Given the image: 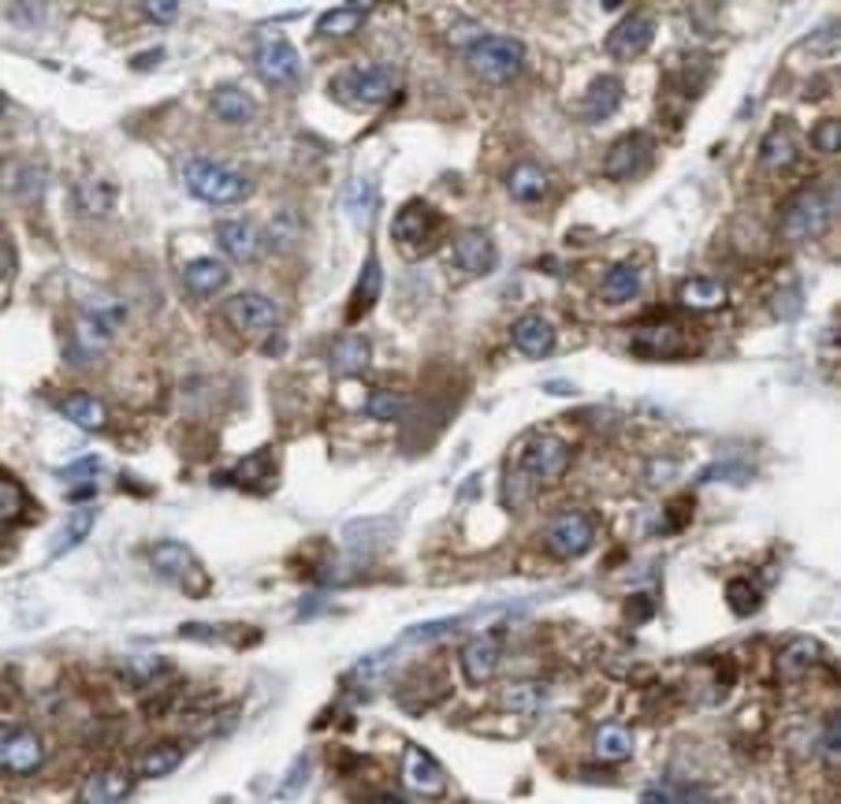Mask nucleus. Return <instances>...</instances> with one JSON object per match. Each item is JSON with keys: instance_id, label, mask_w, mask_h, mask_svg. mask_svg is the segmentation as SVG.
<instances>
[{"instance_id": "12", "label": "nucleus", "mask_w": 841, "mask_h": 804, "mask_svg": "<svg viewBox=\"0 0 841 804\" xmlns=\"http://www.w3.org/2000/svg\"><path fill=\"white\" fill-rule=\"evenodd\" d=\"M401 782L410 793L420 799L439 800L447 793L443 767L424 746L405 745L401 761Z\"/></svg>"}, {"instance_id": "50", "label": "nucleus", "mask_w": 841, "mask_h": 804, "mask_svg": "<svg viewBox=\"0 0 841 804\" xmlns=\"http://www.w3.org/2000/svg\"><path fill=\"white\" fill-rule=\"evenodd\" d=\"M460 623L459 617H446L431 619V621L420 622L410 625L403 632V639L408 643H430L433 640L440 639L452 632Z\"/></svg>"}, {"instance_id": "34", "label": "nucleus", "mask_w": 841, "mask_h": 804, "mask_svg": "<svg viewBox=\"0 0 841 804\" xmlns=\"http://www.w3.org/2000/svg\"><path fill=\"white\" fill-rule=\"evenodd\" d=\"M509 194L516 202L537 204L549 191V180L541 166L531 161H522L512 166L506 180Z\"/></svg>"}, {"instance_id": "52", "label": "nucleus", "mask_w": 841, "mask_h": 804, "mask_svg": "<svg viewBox=\"0 0 841 804\" xmlns=\"http://www.w3.org/2000/svg\"><path fill=\"white\" fill-rule=\"evenodd\" d=\"M655 615H657V605L647 593H634L625 597L623 618L633 628L652 622Z\"/></svg>"}, {"instance_id": "4", "label": "nucleus", "mask_w": 841, "mask_h": 804, "mask_svg": "<svg viewBox=\"0 0 841 804\" xmlns=\"http://www.w3.org/2000/svg\"><path fill=\"white\" fill-rule=\"evenodd\" d=\"M183 180L192 196L216 206L244 203L254 192V184L247 177L203 158L187 162Z\"/></svg>"}, {"instance_id": "54", "label": "nucleus", "mask_w": 841, "mask_h": 804, "mask_svg": "<svg viewBox=\"0 0 841 804\" xmlns=\"http://www.w3.org/2000/svg\"><path fill=\"white\" fill-rule=\"evenodd\" d=\"M181 3L176 0H148L142 3V12L148 20L161 26L173 24L180 16Z\"/></svg>"}, {"instance_id": "59", "label": "nucleus", "mask_w": 841, "mask_h": 804, "mask_svg": "<svg viewBox=\"0 0 841 804\" xmlns=\"http://www.w3.org/2000/svg\"><path fill=\"white\" fill-rule=\"evenodd\" d=\"M319 609H322V600H319L318 596L311 594L302 596L298 601V621H308V619L315 617Z\"/></svg>"}, {"instance_id": "61", "label": "nucleus", "mask_w": 841, "mask_h": 804, "mask_svg": "<svg viewBox=\"0 0 841 804\" xmlns=\"http://www.w3.org/2000/svg\"><path fill=\"white\" fill-rule=\"evenodd\" d=\"M623 2H602V9L608 12H614L619 9V7H622Z\"/></svg>"}, {"instance_id": "19", "label": "nucleus", "mask_w": 841, "mask_h": 804, "mask_svg": "<svg viewBox=\"0 0 841 804\" xmlns=\"http://www.w3.org/2000/svg\"><path fill=\"white\" fill-rule=\"evenodd\" d=\"M823 652V644L815 636L802 635L790 640L774 656L776 678L785 682L804 679L821 662Z\"/></svg>"}, {"instance_id": "6", "label": "nucleus", "mask_w": 841, "mask_h": 804, "mask_svg": "<svg viewBox=\"0 0 841 804\" xmlns=\"http://www.w3.org/2000/svg\"><path fill=\"white\" fill-rule=\"evenodd\" d=\"M526 48L506 35H486L469 46L466 60L472 72L491 87H504L522 70Z\"/></svg>"}, {"instance_id": "41", "label": "nucleus", "mask_w": 841, "mask_h": 804, "mask_svg": "<svg viewBox=\"0 0 841 804\" xmlns=\"http://www.w3.org/2000/svg\"><path fill=\"white\" fill-rule=\"evenodd\" d=\"M680 300L691 311H714L728 302L726 289L710 277H691L682 284Z\"/></svg>"}, {"instance_id": "39", "label": "nucleus", "mask_w": 841, "mask_h": 804, "mask_svg": "<svg viewBox=\"0 0 841 804\" xmlns=\"http://www.w3.org/2000/svg\"><path fill=\"white\" fill-rule=\"evenodd\" d=\"M634 739L624 725L608 722L598 727L595 735L596 757L606 763H623L632 757Z\"/></svg>"}, {"instance_id": "60", "label": "nucleus", "mask_w": 841, "mask_h": 804, "mask_svg": "<svg viewBox=\"0 0 841 804\" xmlns=\"http://www.w3.org/2000/svg\"><path fill=\"white\" fill-rule=\"evenodd\" d=\"M825 747L832 754H840V715H837V719L833 717V721L830 725V728L828 733L825 735Z\"/></svg>"}, {"instance_id": "18", "label": "nucleus", "mask_w": 841, "mask_h": 804, "mask_svg": "<svg viewBox=\"0 0 841 804\" xmlns=\"http://www.w3.org/2000/svg\"><path fill=\"white\" fill-rule=\"evenodd\" d=\"M39 507L27 490L10 471L2 468L0 480V518L3 530L31 528L39 524Z\"/></svg>"}, {"instance_id": "14", "label": "nucleus", "mask_w": 841, "mask_h": 804, "mask_svg": "<svg viewBox=\"0 0 841 804\" xmlns=\"http://www.w3.org/2000/svg\"><path fill=\"white\" fill-rule=\"evenodd\" d=\"M802 159L797 125L787 116H776L771 129L761 138L758 160L767 172L785 175L793 172Z\"/></svg>"}, {"instance_id": "11", "label": "nucleus", "mask_w": 841, "mask_h": 804, "mask_svg": "<svg viewBox=\"0 0 841 804\" xmlns=\"http://www.w3.org/2000/svg\"><path fill=\"white\" fill-rule=\"evenodd\" d=\"M396 72L388 64H373L366 68H352L334 82V91L342 97L365 105H380L390 101L396 91Z\"/></svg>"}, {"instance_id": "9", "label": "nucleus", "mask_w": 841, "mask_h": 804, "mask_svg": "<svg viewBox=\"0 0 841 804\" xmlns=\"http://www.w3.org/2000/svg\"><path fill=\"white\" fill-rule=\"evenodd\" d=\"M45 746L37 733L23 724L2 723L0 767L5 774L31 778L45 763Z\"/></svg>"}, {"instance_id": "23", "label": "nucleus", "mask_w": 841, "mask_h": 804, "mask_svg": "<svg viewBox=\"0 0 841 804\" xmlns=\"http://www.w3.org/2000/svg\"><path fill=\"white\" fill-rule=\"evenodd\" d=\"M502 656V644L494 632L483 633L462 647V674L470 685L481 686L495 674Z\"/></svg>"}, {"instance_id": "27", "label": "nucleus", "mask_w": 841, "mask_h": 804, "mask_svg": "<svg viewBox=\"0 0 841 804\" xmlns=\"http://www.w3.org/2000/svg\"><path fill=\"white\" fill-rule=\"evenodd\" d=\"M383 274L380 261L370 255L362 266L359 279L356 282L346 309L348 324L359 323L360 320L375 309L382 291Z\"/></svg>"}, {"instance_id": "22", "label": "nucleus", "mask_w": 841, "mask_h": 804, "mask_svg": "<svg viewBox=\"0 0 841 804\" xmlns=\"http://www.w3.org/2000/svg\"><path fill=\"white\" fill-rule=\"evenodd\" d=\"M624 96L622 78L610 73L596 76L583 97L584 118L591 125L606 123L620 110Z\"/></svg>"}, {"instance_id": "55", "label": "nucleus", "mask_w": 841, "mask_h": 804, "mask_svg": "<svg viewBox=\"0 0 841 804\" xmlns=\"http://www.w3.org/2000/svg\"><path fill=\"white\" fill-rule=\"evenodd\" d=\"M177 636L187 642L211 645L217 643L216 624L204 621H185L177 625Z\"/></svg>"}, {"instance_id": "53", "label": "nucleus", "mask_w": 841, "mask_h": 804, "mask_svg": "<svg viewBox=\"0 0 841 804\" xmlns=\"http://www.w3.org/2000/svg\"><path fill=\"white\" fill-rule=\"evenodd\" d=\"M18 251L10 239L2 241V309H5V301L11 298V291L14 280L18 276Z\"/></svg>"}, {"instance_id": "1", "label": "nucleus", "mask_w": 841, "mask_h": 804, "mask_svg": "<svg viewBox=\"0 0 841 804\" xmlns=\"http://www.w3.org/2000/svg\"><path fill=\"white\" fill-rule=\"evenodd\" d=\"M840 217V183L816 177L800 184L776 208V233L790 243L828 238Z\"/></svg>"}, {"instance_id": "17", "label": "nucleus", "mask_w": 841, "mask_h": 804, "mask_svg": "<svg viewBox=\"0 0 841 804\" xmlns=\"http://www.w3.org/2000/svg\"><path fill=\"white\" fill-rule=\"evenodd\" d=\"M255 66L263 81L274 87H287L302 72L301 56L287 39H273L263 44L255 55Z\"/></svg>"}, {"instance_id": "44", "label": "nucleus", "mask_w": 841, "mask_h": 804, "mask_svg": "<svg viewBox=\"0 0 841 804\" xmlns=\"http://www.w3.org/2000/svg\"><path fill=\"white\" fill-rule=\"evenodd\" d=\"M216 628L217 642L230 646L234 652L253 651L265 642V631L252 623L244 621L219 622Z\"/></svg>"}, {"instance_id": "49", "label": "nucleus", "mask_w": 841, "mask_h": 804, "mask_svg": "<svg viewBox=\"0 0 841 804\" xmlns=\"http://www.w3.org/2000/svg\"><path fill=\"white\" fill-rule=\"evenodd\" d=\"M77 197L85 210L92 215H103L116 204L117 191L108 182H90L82 184Z\"/></svg>"}, {"instance_id": "33", "label": "nucleus", "mask_w": 841, "mask_h": 804, "mask_svg": "<svg viewBox=\"0 0 841 804\" xmlns=\"http://www.w3.org/2000/svg\"><path fill=\"white\" fill-rule=\"evenodd\" d=\"M217 243L232 261L249 263L260 251V237L254 227L242 220H222L216 229Z\"/></svg>"}, {"instance_id": "29", "label": "nucleus", "mask_w": 841, "mask_h": 804, "mask_svg": "<svg viewBox=\"0 0 841 804\" xmlns=\"http://www.w3.org/2000/svg\"><path fill=\"white\" fill-rule=\"evenodd\" d=\"M370 361H372V346L359 334L342 337L331 348L330 368L337 379L365 374Z\"/></svg>"}, {"instance_id": "40", "label": "nucleus", "mask_w": 841, "mask_h": 804, "mask_svg": "<svg viewBox=\"0 0 841 804\" xmlns=\"http://www.w3.org/2000/svg\"><path fill=\"white\" fill-rule=\"evenodd\" d=\"M641 290L640 269L630 262H619L604 275L601 295L609 305H623L634 300Z\"/></svg>"}, {"instance_id": "38", "label": "nucleus", "mask_w": 841, "mask_h": 804, "mask_svg": "<svg viewBox=\"0 0 841 804\" xmlns=\"http://www.w3.org/2000/svg\"><path fill=\"white\" fill-rule=\"evenodd\" d=\"M184 760V750L174 742L155 743L142 753L139 773L146 780L165 779L180 770Z\"/></svg>"}, {"instance_id": "16", "label": "nucleus", "mask_w": 841, "mask_h": 804, "mask_svg": "<svg viewBox=\"0 0 841 804\" xmlns=\"http://www.w3.org/2000/svg\"><path fill=\"white\" fill-rule=\"evenodd\" d=\"M220 312L228 323L241 331L269 330L279 319V311L269 298L247 291L228 297L220 305Z\"/></svg>"}, {"instance_id": "15", "label": "nucleus", "mask_w": 841, "mask_h": 804, "mask_svg": "<svg viewBox=\"0 0 841 804\" xmlns=\"http://www.w3.org/2000/svg\"><path fill=\"white\" fill-rule=\"evenodd\" d=\"M572 464V450L554 434H539L525 446L519 466L523 472L540 480L560 479Z\"/></svg>"}, {"instance_id": "26", "label": "nucleus", "mask_w": 841, "mask_h": 804, "mask_svg": "<svg viewBox=\"0 0 841 804\" xmlns=\"http://www.w3.org/2000/svg\"><path fill=\"white\" fill-rule=\"evenodd\" d=\"M131 776L116 767L100 768L92 772L78 794L81 803H123L134 793Z\"/></svg>"}, {"instance_id": "20", "label": "nucleus", "mask_w": 841, "mask_h": 804, "mask_svg": "<svg viewBox=\"0 0 841 804\" xmlns=\"http://www.w3.org/2000/svg\"><path fill=\"white\" fill-rule=\"evenodd\" d=\"M717 74L715 56L693 49L681 56L673 88L687 102H698L711 88Z\"/></svg>"}, {"instance_id": "25", "label": "nucleus", "mask_w": 841, "mask_h": 804, "mask_svg": "<svg viewBox=\"0 0 841 804\" xmlns=\"http://www.w3.org/2000/svg\"><path fill=\"white\" fill-rule=\"evenodd\" d=\"M687 351V340L672 324H657L641 331L632 341V353L641 359L672 360Z\"/></svg>"}, {"instance_id": "35", "label": "nucleus", "mask_w": 841, "mask_h": 804, "mask_svg": "<svg viewBox=\"0 0 841 804\" xmlns=\"http://www.w3.org/2000/svg\"><path fill=\"white\" fill-rule=\"evenodd\" d=\"M59 410L64 417L84 432H100L108 420L104 404L88 391L71 393L60 403Z\"/></svg>"}, {"instance_id": "7", "label": "nucleus", "mask_w": 841, "mask_h": 804, "mask_svg": "<svg viewBox=\"0 0 841 804\" xmlns=\"http://www.w3.org/2000/svg\"><path fill=\"white\" fill-rule=\"evenodd\" d=\"M658 159V141L643 129L626 131L612 143L603 160V174L612 183H631L652 174Z\"/></svg>"}, {"instance_id": "43", "label": "nucleus", "mask_w": 841, "mask_h": 804, "mask_svg": "<svg viewBox=\"0 0 841 804\" xmlns=\"http://www.w3.org/2000/svg\"><path fill=\"white\" fill-rule=\"evenodd\" d=\"M724 599L733 616L742 621L757 616L764 605V595L745 576H736L726 583Z\"/></svg>"}, {"instance_id": "57", "label": "nucleus", "mask_w": 841, "mask_h": 804, "mask_svg": "<svg viewBox=\"0 0 841 804\" xmlns=\"http://www.w3.org/2000/svg\"><path fill=\"white\" fill-rule=\"evenodd\" d=\"M165 46H154L151 48L142 49V51L135 54L133 58L128 60V67L135 70V72L139 73L151 72V70H154L157 67H159L160 64L165 60Z\"/></svg>"}, {"instance_id": "37", "label": "nucleus", "mask_w": 841, "mask_h": 804, "mask_svg": "<svg viewBox=\"0 0 841 804\" xmlns=\"http://www.w3.org/2000/svg\"><path fill=\"white\" fill-rule=\"evenodd\" d=\"M369 5L372 3H350L323 13L316 23V31L327 38L348 37L366 23Z\"/></svg>"}, {"instance_id": "36", "label": "nucleus", "mask_w": 841, "mask_h": 804, "mask_svg": "<svg viewBox=\"0 0 841 804\" xmlns=\"http://www.w3.org/2000/svg\"><path fill=\"white\" fill-rule=\"evenodd\" d=\"M210 106L224 123L244 125L256 115V102L246 91L234 87L218 88L210 96Z\"/></svg>"}, {"instance_id": "3", "label": "nucleus", "mask_w": 841, "mask_h": 804, "mask_svg": "<svg viewBox=\"0 0 841 804\" xmlns=\"http://www.w3.org/2000/svg\"><path fill=\"white\" fill-rule=\"evenodd\" d=\"M149 565L161 579L174 583L189 600L211 595L214 581L192 548L180 540L163 539L152 547Z\"/></svg>"}, {"instance_id": "47", "label": "nucleus", "mask_w": 841, "mask_h": 804, "mask_svg": "<svg viewBox=\"0 0 841 804\" xmlns=\"http://www.w3.org/2000/svg\"><path fill=\"white\" fill-rule=\"evenodd\" d=\"M5 19L20 31H33L45 24L47 3L33 0H18L7 3Z\"/></svg>"}, {"instance_id": "48", "label": "nucleus", "mask_w": 841, "mask_h": 804, "mask_svg": "<svg viewBox=\"0 0 841 804\" xmlns=\"http://www.w3.org/2000/svg\"><path fill=\"white\" fill-rule=\"evenodd\" d=\"M808 141L816 152L837 154L841 149V123L838 117L816 120L808 133Z\"/></svg>"}, {"instance_id": "24", "label": "nucleus", "mask_w": 841, "mask_h": 804, "mask_svg": "<svg viewBox=\"0 0 841 804\" xmlns=\"http://www.w3.org/2000/svg\"><path fill=\"white\" fill-rule=\"evenodd\" d=\"M395 538V525L387 518H361L345 528L348 550L368 560L387 550Z\"/></svg>"}, {"instance_id": "42", "label": "nucleus", "mask_w": 841, "mask_h": 804, "mask_svg": "<svg viewBox=\"0 0 841 804\" xmlns=\"http://www.w3.org/2000/svg\"><path fill=\"white\" fill-rule=\"evenodd\" d=\"M313 771H315V754L311 747H306L297 754L285 770L274 794L275 800L284 802L297 800L310 784Z\"/></svg>"}, {"instance_id": "2", "label": "nucleus", "mask_w": 841, "mask_h": 804, "mask_svg": "<svg viewBox=\"0 0 841 804\" xmlns=\"http://www.w3.org/2000/svg\"><path fill=\"white\" fill-rule=\"evenodd\" d=\"M451 233V225L437 206L415 197L398 209L390 234L404 257L420 260L438 252Z\"/></svg>"}, {"instance_id": "30", "label": "nucleus", "mask_w": 841, "mask_h": 804, "mask_svg": "<svg viewBox=\"0 0 841 804\" xmlns=\"http://www.w3.org/2000/svg\"><path fill=\"white\" fill-rule=\"evenodd\" d=\"M174 668L173 661L168 657L147 654V656H133L120 662L116 668V675L119 685L137 692L157 679L173 673Z\"/></svg>"}, {"instance_id": "46", "label": "nucleus", "mask_w": 841, "mask_h": 804, "mask_svg": "<svg viewBox=\"0 0 841 804\" xmlns=\"http://www.w3.org/2000/svg\"><path fill=\"white\" fill-rule=\"evenodd\" d=\"M412 402L407 395L395 391H377L369 397L367 412L379 422H395L411 410Z\"/></svg>"}, {"instance_id": "58", "label": "nucleus", "mask_w": 841, "mask_h": 804, "mask_svg": "<svg viewBox=\"0 0 841 804\" xmlns=\"http://www.w3.org/2000/svg\"><path fill=\"white\" fill-rule=\"evenodd\" d=\"M716 680L719 686L731 688L738 681L737 661L730 656L719 657L715 667Z\"/></svg>"}, {"instance_id": "51", "label": "nucleus", "mask_w": 841, "mask_h": 804, "mask_svg": "<svg viewBox=\"0 0 841 804\" xmlns=\"http://www.w3.org/2000/svg\"><path fill=\"white\" fill-rule=\"evenodd\" d=\"M103 469L102 458L96 453H89L61 469L59 476L68 482H76V486L90 485L95 483L94 480L103 473Z\"/></svg>"}, {"instance_id": "10", "label": "nucleus", "mask_w": 841, "mask_h": 804, "mask_svg": "<svg viewBox=\"0 0 841 804\" xmlns=\"http://www.w3.org/2000/svg\"><path fill=\"white\" fill-rule=\"evenodd\" d=\"M219 479L224 485L237 487L247 495L265 497L273 494L280 480V467L274 447L265 445L256 448Z\"/></svg>"}, {"instance_id": "13", "label": "nucleus", "mask_w": 841, "mask_h": 804, "mask_svg": "<svg viewBox=\"0 0 841 804\" xmlns=\"http://www.w3.org/2000/svg\"><path fill=\"white\" fill-rule=\"evenodd\" d=\"M595 526L581 512H566L554 518L545 532V547L553 558L576 560L595 543Z\"/></svg>"}, {"instance_id": "8", "label": "nucleus", "mask_w": 841, "mask_h": 804, "mask_svg": "<svg viewBox=\"0 0 841 804\" xmlns=\"http://www.w3.org/2000/svg\"><path fill=\"white\" fill-rule=\"evenodd\" d=\"M658 23L646 11H632L611 27L603 48L612 60L632 62L644 56L657 38Z\"/></svg>"}, {"instance_id": "21", "label": "nucleus", "mask_w": 841, "mask_h": 804, "mask_svg": "<svg viewBox=\"0 0 841 804\" xmlns=\"http://www.w3.org/2000/svg\"><path fill=\"white\" fill-rule=\"evenodd\" d=\"M453 259L463 272L484 275L496 267L498 254L486 231L470 227L454 238Z\"/></svg>"}, {"instance_id": "45", "label": "nucleus", "mask_w": 841, "mask_h": 804, "mask_svg": "<svg viewBox=\"0 0 841 804\" xmlns=\"http://www.w3.org/2000/svg\"><path fill=\"white\" fill-rule=\"evenodd\" d=\"M394 647L377 651L362 657L353 668L352 680L356 686L372 685L387 675L395 661Z\"/></svg>"}, {"instance_id": "5", "label": "nucleus", "mask_w": 841, "mask_h": 804, "mask_svg": "<svg viewBox=\"0 0 841 804\" xmlns=\"http://www.w3.org/2000/svg\"><path fill=\"white\" fill-rule=\"evenodd\" d=\"M126 317V306L112 298L85 305L76 325L73 343L68 352L70 357L81 361L97 358L116 336Z\"/></svg>"}, {"instance_id": "56", "label": "nucleus", "mask_w": 841, "mask_h": 804, "mask_svg": "<svg viewBox=\"0 0 841 804\" xmlns=\"http://www.w3.org/2000/svg\"><path fill=\"white\" fill-rule=\"evenodd\" d=\"M839 25L837 27L832 25L828 30L811 34V38L807 41V46L811 54L828 58L839 49Z\"/></svg>"}, {"instance_id": "32", "label": "nucleus", "mask_w": 841, "mask_h": 804, "mask_svg": "<svg viewBox=\"0 0 841 804\" xmlns=\"http://www.w3.org/2000/svg\"><path fill=\"white\" fill-rule=\"evenodd\" d=\"M231 280L230 269L222 261L212 257H199L184 268L183 282L192 295L208 298L217 295Z\"/></svg>"}, {"instance_id": "31", "label": "nucleus", "mask_w": 841, "mask_h": 804, "mask_svg": "<svg viewBox=\"0 0 841 804\" xmlns=\"http://www.w3.org/2000/svg\"><path fill=\"white\" fill-rule=\"evenodd\" d=\"M511 337L518 351L533 360L548 357L555 346V331L552 324L537 315L519 319L512 325Z\"/></svg>"}, {"instance_id": "28", "label": "nucleus", "mask_w": 841, "mask_h": 804, "mask_svg": "<svg viewBox=\"0 0 841 804\" xmlns=\"http://www.w3.org/2000/svg\"><path fill=\"white\" fill-rule=\"evenodd\" d=\"M97 516L99 510L94 507L71 512L49 542V561L61 560L80 547L94 530Z\"/></svg>"}]
</instances>
